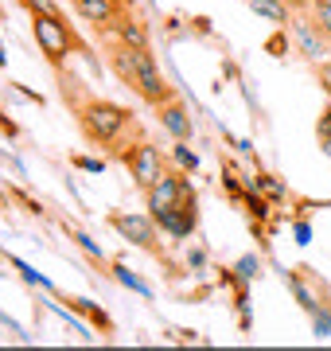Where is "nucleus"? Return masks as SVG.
I'll list each match as a JSON object with an SVG mask.
<instances>
[{"label": "nucleus", "instance_id": "9d476101", "mask_svg": "<svg viewBox=\"0 0 331 351\" xmlns=\"http://www.w3.org/2000/svg\"><path fill=\"white\" fill-rule=\"evenodd\" d=\"M308 277H312L308 269H293V274H284V281H289V289H293V297L300 301V308H304V313L312 316V313L319 308V297L312 293V285H308Z\"/></svg>", "mask_w": 331, "mask_h": 351}, {"label": "nucleus", "instance_id": "393cba45", "mask_svg": "<svg viewBox=\"0 0 331 351\" xmlns=\"http://www.w3.org/2000/svg\"><path fill=\"white\" fill-rule=\"evenodd\" d=\"M319 149H323V156L331 160V137H323V141H319Z\"/></svg>", "mask_w": 331, "mask_h": 351}, {"label": "nucleus", "instance_id": "f03ea898", "mask_svg": "<svg viewBox=\"0 0 331 351\" xmlns=\"http://www.w3.org/2000/svg\"><path fill=\"white\" fill-rule=\"evenodd\" d=\"M31 36H36L39 51H43V59H47L55 71L70 59V51L82 47V43L75 39V32L66 27L63 16H51V12H36V16H31Z\"/></svg>", "mask_w": 331, "mask_h": 351}, {"label": "nucleus", "instance_id": "5701e85b", "mask_svg": "<svg viewBox=\"0 0 331 351\" xmlns=\"http://www.w3.org/2000/svg\"><path fill=\"white\" fill-rule=\"evenodd\" d=\"M75 164L82 168V172H102V168H105L102 160H90V156H75Z\"/></svg>", "mask_w": 331, "mask_h": 351}, {"label": "nucleus", "instance_id": "aec40b11", "mask_svg": "<svg viewBox=\"0 0 331 351\" xmlns=\"http://www.w3.org/2000/svg\"><path fill=\"white\" fill-rule=\"evenodd\" d=\"M316 78H319V86H323V94H328V101H331V63L328 59L316 63Z\"/></svg>", "mask_w": 331, "mask_h": 351}, {"label": "nucleus", "instance_id": "f3484780", "mask_svg": "<svg viewBox=\"0 0 331 351\" xmlns=\"http://www.w3.org/2000/svg\"><path fill=\"white\" fill-rule=\"evenodd\" d=\"M312 328H316V336H331V304H319L312 313Z\"/></svg>", "mask_w": 331, "mask_h": 351}, {"label": "nucleus", "instance_id": "f257e3e1", "mask_svg": "<svg viewBox=\"0 0 331 351\" xmlns=\"http://www.w3.org/2000/svg\"><path fill=\"white\" fill-rule=\"evenodd\" d=\"M75 117H78V125H82V137H86L90 145H98V149L117 145V141H121V133L133 125V113H129L125 106L109 101V98H86V101H78Z\"/></svg>", "mask_w": 331, "mask_h": 351}, {"label": "nucleus", "instance_id": "a211bd4d", "mask_svg": "<svg viewBox=\"0 0 331 351\" xmlns=\"http://www.w3.org/2000/svg\"><path fill=\"white\" fill-rule=\"evenodd\" d=\"M70 239H75L78 246H82V250L90 254V258H94V262H105V254H102V246H98V242L90 239V234H82V230H70Z\"/></svg>", "mask_w": 331, "mask_h": 351}, {"label": "nucleus", "instance_id": "20e7f679", "mask_svg": "<svg viewBox=\"0 0 331 351\" xmlns=\"http://www.w3.org/2000/svg\"><path fill=\"white\" fill-rule=\"evenodd\" d=\"M109 226H114L125 242L140 246V250H148V254L160 250V226H156L153 215H137V211L121 215V211H114V215H109Z\"/></svg>", "mask_w": 331, "mask_h": 351}, {"label": "nucleus", "instance_id": "7ed1b4c3", "mask_svg": "<svg viewBox=\"0 0 331 351\" xmlns=\"http://www.w3.org/2000/svg\"><path fill=\"white\" fill-rule=\"evenodd\" d=\"M121 160H125L129 176H133V184H137L140 191H148L160 180V176L168 172V164H164V152L156 149L153 141H137L133 149H121L117 152Z\"/></svg>", "mask_w": 331, "mask_h": 351}, {"label": "nucleus", "instance_id": "a878e982", "mask_svg": "<svg viewBox=\"0 0 331 351\" xmlns=\"http://www.w3.org/2000/svg\"><path fill=\"white\" fill-rule=\"evenodd\" d=\"M8 63V55H4V43H0V66Z\"/></svg>", "mask_w": 331, "mask_h": 351}, {"label": "nucleus", "instance_id": "6ab92c4d", "mask_svg": "<svg viewBox=\"0 0 331 351\" xmlns=\"http://www.w3.org/2000/svg\"><path fill=\"white\" fill-rule=\"evenodd\" d=\"M27 12L36 16V12H51V16H63V8H59V0H20Z\"/></svg>", "mask_w": 331, "mask_h": 351}, {"label": "nucleus", "instance_id": "dca6fc26", "mask_svg": "<svg viewBox=\"0 0 331 351\" xmlns=\"http://www.w3.org/2000/svg\"><path fill=\"white\" fill-rule=\"evenodd\" d=\"M172 156H176V164H179V168H187V172H195V168H199V156H195V152L187 149V141H176Z\"/></svg>", "mask_w": 331, "mask_h": 351}, {"label": "nucleus", "instance_id": "9b49d317", "mask_svg": "<svg viewBox=\"0 0 331 351\" xmlns=\"http://www.w3.org/2000/svg\"><path fill=\"white\" fill-rule=\"evenodd\" d=\"M114 36L125 43V47H137V51H148V32H144V24H137V20H117L114 24Z\"/></svg>", "mask_w": 331, "mask_h": 351}, {"label": "nucleus", "instance_id": "ddd939ff", "mask_svg": "<svg viewBox=\"0 0 331 351\" xmlns=\"http://www.w3.org/2000/svg\"><path fill=\"white\" fill-rule=\"evenodd\" d=\"M246 215H250V219H254V223H269V219H273V211H269V203L261 199V191H246Z\"/></svg>", "mask_w": 331, "mask_h": 351}, {"label": "nucleus", "instance_id": "4468645a", "mask_svg": "<svg viewBox=\"0 0 331 351\" xmlns=\"http://www.w3.org/2000/svg\"><path fill=\"white\" fill-rule=\"evenodd\" d=\"M114 277H117V281H121L125 289H133V293H140V297H153V289L144 285V281H140V277L133 274V269H129V265H121V262H117V265H114Z\"/></svg>", "mask_w": 331, "mask_h": 351}, {"label": "nucleus", "instance_id": "bb28decb", "mask_svg": "<svg viewBox=\"0 0 331 351\" xmlns=\"http://www.w3.org/2000/svg\"><path fill=\"white\" fill-rule=\"evenodd\" d=\"M117 4H125V8H129V0H117Z\"/></svg>", "mask_w": 331, "mask_h": 351}, {"label": "nucleus", "instance_id": "6e6552de", "mask_svg": "<svg viewBox=\"0 0 331 351\" xmlns=\"http://www.w3.org/2000/svg\"><path fill=\"white\" fill-rule=\"evenodd\" d=\"M75 4V12L86 20V24L102 27V32H109V27L117 24V16H121V4L117 0H70Z\"/></svg>", "mask_w": 331, "mask_h": 351}, {"label": "nucleus", "instance_id": "423d86ee", "mask_svg": "<svg viewBox=\"0 0 331 351\" xmlns=\"http://www.w3.org/2000/svg\"><path fill=\"white\" fill-rule=\"evenodd\" d=\"M183 184H187L183 172H164L153 188L144 191V195H148V211H168V207H176L179 195H183Z\"/></svg>", "mask_w": 331, "mask_h": 351}, {"label": "nucleus", "instance_id": "412c9836", "mask_svg": "<svg viewBox=\"0 0 331 351\" xmlns=\"http://www.w3.org/2000/svg\"><path fill=\"white\" fill-rule=\"evenodd\" d=\"M316 137H319V141L331 137V101H328V110L319 113V121H316Z\"/></svg>", "mask_w": 331, "mask_h": 351}, {"label": "nucleus", "instance_id": "4be33fe9", "mask_svg": "<svg viewBox=\"0 0 331 351\" xmlns=\"http://www.w3.org/2000/svg\"><path fill=\"white\" fill-rule=\"evenodd\" d=\"M293 234H296V246H308V242H312V226H308V223H296Z\"/></svg>", "mask_w": 331, "mask_h": 351}, {"label": "nucleus", "instance_id": "0eeeda50", "mask_svg": "<svg viewBox=\"0 0 331 351\" xmlns=\"http://www.w3.org/2000/svg\"><path fill=\"white\" fill-rule=\"evenodd\" d=\"M156 117H160V125L172 133V141H191L195 137V125H191V113L179 98L164 101V106H156Z\"/></svg>", "mask_w": 331, "mask_h": 351}, {"label": "nucleus", "instance_id": "b1692460", "mask_svg": "<svg viewBox=\"0 0 331 351\" xmlns=\"http://www.w3.org/2000/svg\"><path fill=\"white\" fill-rule=\"evenodd\" d=\"M187 262H191L195 269H203V265H207V254H203V250H191V254H187Z\"/></svg>", "mask_w": 331, "mask_h": 351}, {"label": "nucleus", "instance_id": "1a4fd4ad", "mask_svg": "<svg viewBox=\"0 0 331 351\" xmlns=\"http://www.w3.org/2000/svg\"><path fill=\"white\" fill-rule=\"evenodd\" d=\"M246 4H250V12L269 20V24L289 27V20H293V4H289V0H246Z\"/></svg>", "mask_w": 331, "mask_h": 351}, {"label": "nucleus", "instance_id": "39448f33", "mask_svg": "<svg viewBox=\"0 0 331 351\" xmlns=\"http://www.w3.org/2000/svg\"><path fill=\"white\" fill-rule=\"evenodd\" d=\"M289 36L296 39V51L304 55L308 63H323V59H328L331 39L323 36V27H319L316 20H308V16H293V20H289Z\"/></svg>", "mask_w": 331, "mask_h": 351}, {"label": "nucleus", "instance_id": "f8f14e48", "mask_svg": "<svg viewBox=\"0 0 331 351\" xmlns=\"http://www.w3.org/2000/svg\"><path fill=\"white\" fill-rule=\"evenodd\" d=\"M63 304H70L75 313L90 316V320L98 324V332H114V320H109V316H105V313H102V308H98L94 301H86V297H66V293H63Z\"/></svg>", "mask_w": 331, "mask_h": 351}, {"label": "nucleus", "instance_id": "2eb2a0df", "mask_svg": "<svg viewBox=\"0 0 331 351\" xmlns=\"http://www.w3.org/2000/svg\"><path fill=\"white\" fill-rule=\"evenodd\" d=\"M312 20L323 27V36L331 39V0H312Z\"/></svg>", "mask_w": 331, "mask_h": 351}]
</instances>
